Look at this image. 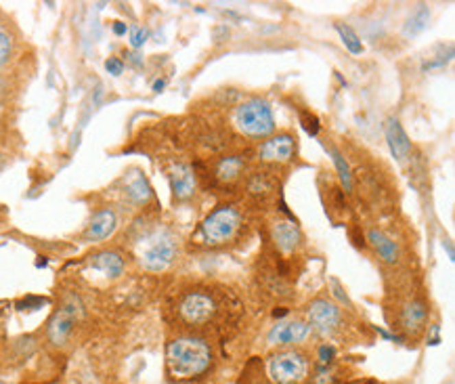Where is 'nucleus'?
I'll return each mask as SVG.
<instances>
[{
  "label": "nucleus",
  "mask_w": 455,
  "mask_h": 384,
  "mask_svg": "<svg viewBox=\"0 0 455 384\" xmlns=\"http://www.w3.org/2000/svg\"><path fill=\"white\" fill-rule=\"evenodd\" d=\"M336 355H338V351H336V347L334 344H329V342H321L319 347H317V365H331L334 361H336Z\"/></svg>",
  "instance_id": "4be33fe9"
},
{
  "label": "nucleus",
  "mask_w": 455,
  "mask_h": 384,
  "mask_svg": "<svg viewBox=\"0 0 455 384\" xmlns=\"http://www.w3.org/2000/svg\"><path fill=\"white\" fill-rule=\"evenodd\" d=\"M233 126L252 141H264L275 133L271 105L264 99H248L233 109Z\"/></svg>",
  "instance_id": "39448f33"
},
{
  "label": "nucleus",
  "mask_w": 455,
  "mask_h": 384,
  "mask_svg": "<svg viewBox=\"0 0 455 384\" xmlns=\"http://www.w3.org/2000/svg\"><path fill=\"white\" fill-rule=\"evenodd\" d=\"M168 179H170V189H172L174 200L185 202L189 198H194L196 187H198V174L191 164L174 162L168 170Z\"/></svg>",
  "instance_id": "ddd939ff"
},
{
  "label": "nucleus",
  "mask_w": 455,
  "mask_h": 384,
  "mask_svg": "<svg viewBox=\"0 0 455 384\" xmlns=\"http://www.w3.org/2000/svg\"><path fill=\"white\" fill-rule=\"evenodd\" d=\"M311 372V355L298 347L277 349L264 359V374L271 384H305Z\"/></svg>",
  "instance_id": "7ed1b4c3"
},
{
  "label": "nucleus",
  "mask_w": 455,
  "mask_h": 384,
  "mask_svg": "<svg viewBox=\"0 0 455 384\" xmlns=\"http://www.w3.org/2000/svg\"><path fill=\"white\" fill-rule=\"evenodd\" d=\"M367 242L375 250V254L380 256L386 264L399 262V246H397V242L390 236H386L384 231H380V229H371V231L367 234Z\"/></svg>",
  "instance_id": "2eb2a0df"
},
{
  "label": "nucleus",
  "mask_w": 455,
  "mask_h": 384,
  "mask_svg": "<svg viewBox=\"0 0 455 384\" xmlns=\"http://www.w3.org/2000/svg\"><path fill=\"white\" fill-rule=\"evenodd\" d=\"M428 19H430V11H428V7H426V5H420L418 9H415V13L409 17V21L405 23L403 34H405L407 38L418 36V34L426 27Z\"/></svg>",
  "instance_id": "aec40b11"
},
{
  "label": "nucleus",
  "mask_w": 455,
  "mask_h": 384,
  "mask_svg": "<svg viewBox=\"0 0 455 384\" xmlns=\"http://www.w3.org/2000/svg\"><path fill=\"white\" fill-rule=\"evenodd\" d=\"M296 151H298V139L292 133H273L269 139H264L258 149L256 156L262 164L267 166H288L296 160Z\"/></svg>",
  "instance_id": "0eeeda50"
},
{
  "label": "nucleus",
  "mask_w": 455,
  "mask_h": 384,
  "mask_svg": "<svg viewBox=\"0 0 455 384\" xmlns=\"http://www.w3.org/2000/svg\"><path fill=\"white\" fill-rule=\"evenodd\" d=\"M116 214L113 210H99L93 214L91 223H89V229H86V240L91 242H101L105 238H109L113 234V229H116Z\"/></svg>",
  "instance_id": "dca6fc26"
},
{
  "label": "nucleus",
  "mask_w": 455,
  "mask_h": 384,
  "mask_svg": "<svg viewBox=\"0 0 455 384\" xmlns=\"http://www.w3.org/2000/svg\"><path fill=\"white\" fill-rule=\"evenodd\" d=\"M89 264L97 271H101L103 275L107 278H120L124 273V258L118 254V252H111V250H105V252H99L95 256H91Z\"/></svg>",
  "instance_id": "f3484780"
},
{
  "label": "nucleus",
  "mask_w": 455,
  "mask_h": 384,
  "mask_svg": "<svg viewBox=\"0 0 455 384\" xmlns=\"http://www.w3.org/2000/svg\"><path fill=\"white\" fill-rule=\"evenodd\" d=\"M126 32H128V25H126L124 21H116V23H113V34H116V36H124Z\"/></svg>",
  "instance_id": "bb28decb"
},
{
  "label": "nucleus",
  "mask_w": 455,
  "mask_h": 384,
  "mask_svg": "<svg viewBox=\"0 0 455 384\" xmlns=\"http://www.w3.org/2000/svg\"><path fill=\"white\" fill-rule=\"evenodd\" d=\"M164 84H166V80H158V82L154 84V91H162V89H164Z\"/></svg>",
  "instance_id": "cd10ccee"
},
{
  "label": "nucleus",
  "mask_w": 455,
  "mask_h": 384,
  "mask_svg": "<svg viewBox=\"0 0 455 384\" xmlns=\"http://www.w3.org/2000/svg\"><path fill=\"white\" fill-rule=\"evenodd\" d=\"M11 53H13V43H11V36H9L7 32L0 30V67H3V65L9 61Z\"/></svg>",
  "instance_id": "5701e85b"
},
{
  "label": "nucleus",
  "mask_w": 455,
  "mask_h": 384,
  "mask_svg": "<svg viewBox=\"0 0 455 384\" xmlns=\"http://www.w3.org/2000/svg\"><path fill=\"white\" fill-rule=\"evenodd\" d=\"M336 30H338V34H340V38H342V43H345V47L353 53V55H361L363 53V45H361V41H359V36L349 27V25H342V23H338L336 25Z\"/></svg>",
  "instance_id": "412c9836"
},
{
  "label": "nucleus",
  "mask_w": 455,
  "mask_h": 384,
  "mask_svg": "<svg viewBox=\"0 0 455 384\" xmlns=\"http://www.w3.org/2000/svg\"><path fill=\"white\" fill-rule=\"evenodd\" d=\"M307 324L311 326V330H317L321 334H334L338 332L340 324H342V313H340V306L334 304L327 298H315L309 306H307Z\"/></svg>",
  "instance_id": "1a4fd4ad"
},
{
  "label": "nucleus",
  "mask_w": 455,
  "mask_h": 384,
  "mask_svg": "<svg viewBox=\"0 0 455 384\" xmlns=\"http://www.w3.org/2000/svg\"><path fill=\"white\" fill-rule=\"evenodd\" d=\"M313 334L311 326L302 319H288V321H277L271 332L267 334V342L275 349H292L298 347L300 342H305Z\"/></svg>",
  "instance_id": "9d476101"
},
{
  "label": "nucleus",
  "mask_w": 455,
  "mask_h": 384,
  "mask_svg": "<svg viewBox=\"0 0 455 384\" xmlns=\"http://www.w3.org/2000/svg\"><path fill=\"white\" fill-rule=\"evenodd\" d=\"M212 185L222 189H235L246 183L248 179V158L244 153H229L222 156L210 170Z\"/></svg>",
  "instance_id": "6e6552de"
},
{
  "label": "nucleus",
  "mask_w": 455,
  "mask_h": 384,
  "mask_svg": "<svg viewBox=\"0 0 455 384\" xmlns=\"http://www.w3.org/2000/svg\"><path fill=\"white\" fill-rule=\"evenodd\" d=\"M105 69H107L111 76H120V74L124 71V63H122L118 57H109V59L105 61Z\"/></svg>",
  "instance_id": "a878e982"
},
{
  "label": "nucleus",
  "mask_w": 455,
  "mask_h": 384,
  "mask_svg": "<svg viewBox=\"0 0 455 384\" xmlns=\"http://www.w3.org/2000/svg\"><path fill=\"white\" fill-rule=\"evenodd\" d=\"M384 133H386V141H388V147L393 151V156L399 162H405L409 158V153H411V141H409L407 133L403 131L401 122L397 118H390L386 122Z\"/></svg>",
  "instance_id": "4468645a"
},
{
  "label": "nucleus",
  "mask_w": 455,
  "mask_h": 384,
  "mask_svg": "<svg viewBox=\"0 0 455 384\" xmlns=\"http://www.w3.org/2000/svg\"><path fill=\"white\" fill-rule=\"evenodd\" d=\"M302 126H305L307 133L313 135V137L319 133V120L313 116V113H302Z\"/></svg>",
  "instance_id": "393cba45"
},
{
  "label": "nucleus",
  "mask_w": 455,
  "mask_h": 384,
  "mask_svg": "<svg viewBox=\"0 0 455 384\" xmlns=\"http://www.w3.org/2000/svg\"><path fill=\"white\" fill-rule=\"evenodd\" d=\"M126 196L135 202V204H145L151 200V189L145 181V177L141 172L128 177L126 181Z\"/></svg>",
  "instance_id": "6ab92c4d"
},
{
  "label": "nucleus",
  "mask_w": 455,
  "mask_h": 384,
  "mask_svg": "<svg viewBox=\"0 0 455 384\" xmlns=\"http://www.w3.org/2000/svg\"><path fill=\"white\" fill-rule=\"evenodd\" d=\"M269 240L273 242L275 252H279V254H294V252H298L302 242H305L300 227L294 225L292 221H285L279 216L269 225Z\"/></svg>",
  "instance_id": "9b49d317"
},
{
  "label": "nucleus",
  "mask_w": 455,
  "mask_h": 384,
  "mask_svg": "<svg viewBox=\"0 0 455 384\" xmlns=\"http://www.w3.org/2000/svg\"><path fill=\"white\" fill-rule=\"evenodd\" d=\"M147 36H149L147 27L132 25V27H130V47H132V49H141V47L145 45V41H147Z\"/></svg>",
  "instance_id": "b1692460"
},
{
  "label": "nucleus",
  "mask_w": 455,
  "mask_h": 384,
  "mask_svg": "<svg viewBox=\"0 0 455 384\" xmlns=\"http://www.w3.org/2000/svg\"><path fill=\"white\" fill-rule=\"evenodd\" d=\"M137 258L147 271H164L178 254L176 238L168 229H149L135 242Z\"/></svg>",
  "instance_id": "20e7f679"
},
{
  "label": "nucleus",
  "mask_w": 455,
  "mask_h": 384,
  "mask_svg": "<svg viewBox=\"0 0 455 384\" xmlns=\"http://www.w3.org/2000/svg\"><path fill=\"white\" fill-rule=\"evenodd\" d=\"M214 363L210 342L196 334L176 336L166 344V374L172 382L204 378Z\"/></svg>",
  "instance_id": "f257e3e1"
},
{
  "label": "nucleus",
  "mask_w": 455,
  "mask_h": 384,
  "mask_svg": "<svg viewBox=\"0 0 455 384\" xmlns=\"http://www.w3.org/2000/svg\"><path fill=\"white\" fill-rule=\"evenodd\" d=\"M428 304L420 298H411L401 304L399 317H397V328L409 336H418L424 332L426 321H428Z\"/></svg>",
  "instance_id": "f8f14e48"
},
{
  "label": "nucleus",
  "mask_w": 455,
  "mask_h": 384,
  "mask_svg": "<svg viewBox=\"0 0 455 384\" xmlns=\"http://www.w3.org/2000/svg\"><path fill=\"white\" fill-rule=\"evenodd\" d=\"M71 326H73V315H71V311H69V309H61V311L53 317V321H51V326H49V338H51V342L63 344V342L67 340L69 332H71Z\"/></svg>",
  "instance_id": "a211bd4d"
},
{
  "label": "nucleus",
  "mask_w": 455,
  "mask_h": 384,
  "mask_svg": "<svg viewBox=\"0 0 455 384\" xmlns=\"http://www.w3.org/2000/svg\"><path fill=\"white\" fill-rule=\"evenodd\" d=\"M176 315L189 330H200L212 324L218 315V302L206 288L187 290L176 302Z\"/></svg>",
  "instance_id": "423d86ee"
},
{
  "label": "nucleus",
  "mask_w": 455,
  "mask_h": 384,
  "mask_svg": "<svg viewBox=\"0 0 455 384\" xmlns=\"http://www.w3.org/2000/svg\"><path fill=\"white\" fill-rule=\"evenodd\" d=\"M246 229L248 223L242 208L233 204H220L200 223V229L191 236V242L208 250H220L237 244L246 236Z\"/></svg>",
  "instance_id": "f03ea898"
}]
</instances>
